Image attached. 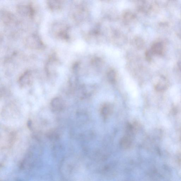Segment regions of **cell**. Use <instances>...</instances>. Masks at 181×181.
Listing matches in <instances>:
<instances>
[{
    "mask_svg": "<svg viewBox=\"0 0 181 181\" xmlns=\"http://www.w3.org/2000/svg\"><path fill=\"white\" fill-rule=\"evenodd\" d=\"M25 43L26 46L30 48L40 49L44 48L42 41L35 35L30 36L26 38Z\"/></svg>",
    "mask_w": 181,
    "mask_h": 181,
    "instance_id": "1",
    "label": "cell"
},
{
    "mask_svg": "<svg viewBox=\"0 0 181 181\" xmlns=\"http://www.w3.org/2000/svg\"><path fill=\"white\" fill-rule=\"evenodd\" d=\"M18 12L24 15L32 17L35 14V10L32 5L30 4L20 5L18 6Z\"/></svg>",
    "mask_w": 181,
    "mask_h": 181,
    "instance_id": "2",
    "label": "cell"
},
{
    "mask_svg": "<svg viewBox=\"0 0 181 181\" xmlns=\"http://www.w3.org/2000/svg\"><path fill=\"white\" fill-rule=\"evenodd\" d=\"M51 105L54 110L60 111L63 108V101L60 97H55L51 102Z\"/></svg>",
    "mask_w": 181,
    "mask_h": 181,
    "instance_id": "3",
    "label": "cell"
},
{
    "mask_svg": "<svg viewBox=\"0 0 181 181\" xmlns=\"http://www.w3.org/2000/svg\"><path fill=\"white\" fill-rule=\"evenodd\" d=\"M31 73L29 71L24 72L19 79L20 85L23 86L29 84L31 82Z\"/></svg>",
    "mask_w": 181,
    "mask_h": 181,
    "instance_id": "4",
    "label": "cell"
},
{
    "mask_svg": "<svg viewBox=\"0 0 181 181\" xmlns=\"http://www.w3.org/2000/svg\"><path fill=\"white\" fill-rule=\"evenodd\" d=\"M113 111V107L110 104L107 103L102 107L101 113L103 117L107 118L111 114Z\"/></svg>",
    "mask_w": 181,
    "mask_h": 181,
    "instance_id": "5",
    "label": "cell"
},
{
    "mask_svg": "<svg viewBox=\"0 0 181 181\" xmlns=\"http://www.w3.org/2000/svg\"><path fill=\"white\" fill-rule=\"evenodd\" d=\"M152 53L161 54L163 51V45L161 43H156L152 45Z\"/></svg>",
    "mask_w": 181,
    "mask_h": 181,
    "instance_id": "6",
    "label": "cell"
},
{
    "mask_svg": "<svg viewBox=\"0 0 181 181\" xmlns=\"http://www.w3.org/2000/svg\"><path fill=\"white\" fill-rule=\"evenodd\" d=\"M132 137L127 135L124 136L120 141V144L124 148H128L132 144Z\"/></svg>",
    "mask_w": 181,
    "mask_h": 181,
    "instance_id": "7",
    "label": "cell"
},
{
    "mask_svg": "<svg viewBox=\"0 0 181 181\" xmlns=\"http://www.w3.org/2000/svg\"><path fill=\"white\" fill-rule=\"evenodd\" d=\"M48 4L49 7L52 10L59 9L61 7L62 3L59 1H48Z\"/></svg>",
    "mask_w": 181,
    "mask_h": 181,
    "instance_id": "8",
    "label": "cell"
},
{
    "mask_svg": "<svg viewBox=\"0 0 181 181\" xmlns=\"http://www.w3.org/2000/svg\"><path fill=\"white\" fill-rule=\"evenodd\" d=\"M107 78L111 83H114L116 79V74L114 71L111 70L108 71L107 74Z\"/></svg>",
    "mask_w": 181,
    "mask_h": 181,
    "instance_id": "9",
    "label": "cell"
}]
</instances>
